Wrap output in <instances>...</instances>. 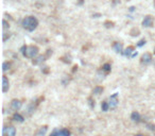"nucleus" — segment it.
Listing matches in <instances>:
<instances>
[{
    "label": "nucleus",
    "instance_id": "obj_1",
    "mask_svg": "<svg viewBox=\"0 0 155 136\" xmlns=\"http://www.w3.org/2000/svg\"><path fill=\"white\" fill-rule=\"evenodd\" d=\"M21 26H23V29H26L27 31H34L38 26V20L36 17L34 16H27L24 17L21 21Z\"/></svg>",
    "mask_w": 155,
    "mask_h": 136
},
{
    "label": "nucleus",
    "instance_id": "obj_2",
    "mask_svg": "<svg viewBox=\"0 0 155 136\" xmlns=\"http://www.w3.org/2000/svg\"><path fill=\"white\" fill-rule=\"evenodd\" d=\"M38 51H39V49H38L37 46H33V45H32V46L27 47L26 51L23 53V55L24 56V58L34 59V58H36V56L38 55Z\"/></svg>",
    "mask_w": 155,
    "mask_h": 136
},
{
    "label": "nucleus",
    "instance_id": "obj_3",
    "mask_svg": "<svg viewBox=\"0 0 155 136\" xmlns=\"http://www.w3.org/2000/svg\"><path fill=\"white\" fill-rule=\"evenodd\" d=\"M118 93H115L114 95H112L109 99V108H112V110H114V108H116L118 106V103H119V101H118Z\"/></svg>",
    "mask_w": 155,
    "mask_h": 136
},
{
    "label": "nucleus",
    "instance_id": "obj_4",
    "mask_svg": "<svg viewBox=\"0 0 155 136\" xmlns=\"http://www.w3.org/2000/svg\"><path fill=\"white\" fill-rule=\"evenodd\" d=\"M151 62H152V54L149 52L144 53L141 55V58H140V63L142 65H149Z\"/></svg>",
    "mask_w": 155,
    "mask_h": 136
},
{
    "label": "nucleus",
    "instance_id": "obj_5",
    "mask_svg": "<svg viewBox=\"0 0 155 136\" xmlns=\"http://www.w3.org/2000/svg\"><path fill=\"white\" fill-rule=\"evenodd\" d=\"M2 134L6 136H15L16 135V129L14 127H4L2 130Z\"/></svg>",
    "mask_w": 155,
    "mask_h": 136
},
{
    "label": "nucleus",
    "instance_id": "obj_6",
    "mask_svg": "<svg viewBox=\"0 0 155 136\" xmlns=\"http://www.w3.org/2000/svg\"><path fill=\"white\" fill-rule=\"evenodd\" d=\"M153 18H152L151 15H147L144 17L142 19V26L144 28H150V27H153Z\"/></svg>",
    "mask_w": 155,
    "mask_h": 136
},
{
    "label": "nucleus",
    "instance_id": "obj_7",
    "mask_svg": "<svg viewBox=\"0 0 155 136\" xmlns=\"http://www.w3.org/2000/svg\"><path fill=\"white\" fill-rule=\"evenodd\" d=\"M21 106H23V102H21L20 100H17V99H14V100H12V102H11V108L13 111L17 112L18 110H20Z\"/></svg>",
    "mask_w": 155,
    "mask_h": 136
},
{
    "label": "nucleus",
    "instance_id": "obj_8",
    "mask_svg": "<svg viewBox=\"0 0 155 136\" xmlns=\"http://www.w3.org/2000/svg\"><path fill=\"white\" fill-rule=\"evenodd\" d=\"M113 49L116 53H122L123 52V45H122V43H119V41H114Z\"/></svg>",
    "mask_w": 155,
    "mask_h": 136
},
{
    "label": "nucleus",
    "instance_id": "obj_9",
    "mask_svg": "<svg viewBox=\"0 0 155 136\" xmlns=\"http://www.w3.org/2000/svg\"><path fill=\"white\" fill-rule=\"evenodd\" d=\"M10 88V82H9V79L6 78V76L2 77V91L3 93H6Z\"/></svg>",
    "mask_w": 155,
    "mask_h": 136
},
{
    "label": "nucleus",
    "instance_id": "obj_10",
    "mask_svg": "<svg viewBox=\"0 0 155 136\" xmlns=\"http://www.w3.org/2000/svg\"><path fill=\"white\" fill-rule=\"evenodd\" d=\"M46 58H47L46 55H37L32 61V64H33V65H39V64L44 63V62L46 61Z\"/></svg>",
    "mask_w": 155,
    "mask_h": 136
},
{
    "label": "nucleus",
    "instance_id": "obj_11",
    "mask_svg": "<svg viewBox=\"0 0 155 136\" xmlns=\"http://www.w3.org/2000/svg\"><path fill=\"white\" fill-rule=\"evenodd\" d=\"M134 52H135V48H134V47H133V46H129V47H127V48L123 51V52H122V54H123V55H125V56H127V58L131 59L132 54L134 53Z\"/></svg>",
    "mask_w": 155,
    "mask_h": 136
},
{
    "label": "nucleus",
    "instance_id": "obj_12",
    "mask_svg": "<svg viewBox=\"0 0 155 136\" xmlns=\"http://www.w3.org/2000/svg\"><path fill=\"white\" fill-rule=\"evenodd\" d=\"M131 119L132 121H134V122H140V120H141V116H140V114L138 112H133L131 114Z\"/></svg>",
    "mask_w": 155,
    "mask_h": 136
},
{
    "label": "nucleus",
    "instance_id": "obj_13",
    "mask_svg": "<svg viewBox=\"0 0 155 136\" xmlns=\"http://www.w3.org/2000/svg\"><path fill=\"white\" fill-rule=\"evenodd\" d=\"M47 130H48V127H47V125L40 127L37 130V132L35 133V136H45L46 133H47Z\"/></svg>",
    "mask_w": 155,
    "mask_h": 136
},
{
    "label": "nucleus",
    "instance_id": "obj_14",
    "mask_svg": "<svg viewBox=\"0 0 155 136\" xmlns=\"http://www.w3.org/2000/svg\"><path fill=\"white\" fill-rule=\"evenodd\" d=\"M12 118H13V120L17 121V122H23V121H24L23 116H21L20 114H18V113H15V114H14Z\"/></svg>",
    "mask_w": 155,
    "mask_h": 136
},
{
    "label": "nucleus",
    "instance_id": "obj_15",
    "mask_svg": "<svg viewBox=\"0 0 155 136\" xmlns=\"http://www.w3.org/2000/svg\"><path fill=\"white\" fill-rule=\"evenodd\" d=\"M103 90H104V88H103L102 86H96L92 90V94L93 95H100V94L103 93Z\"/></svg>",
    "mask_w": 155,
    "mask_h": 136
},
{
    "label": "nucleus",
    "instance_id": "obj_16",
    "mask_svg": "<svg viewBox=\"0 0 155 136\" xmlns=\"http://www.w3.org/2000/svg\"><path fill=\"white\" fill-rule=\"evenodd\" d=\"M58 133H60V136H70L71 135L70 131L68 129H62V130L58 131Z\"/></svg>",
    "mask_w": 155,
    "mask_h": 136
},
{
    "label": "nucleus",
    "instance_id": "obj_17",
    "mask_svg": "<svg viewBox=\"0 0 155 136\" xmlns=\"http://www.w3.org/2000/svg\"><path fill=\"white\" fill-rule=\"evenodd\" d=\"M110 69H112V66H110V64H109V63H105L104 65L102 66V71H104L106 75L110 71Z\"/></svg>",
    "mask_w": 155,
    "mask_h": 136
},
{
    "label": "nucleus",
    "instance_id": "obj_18",
    "mask_svg": "<svg viewBox=\"0 0 155 136\" xmlns=\"http://www.w3.org/2000/svg\"><path fill=\"white\" fill-rule=\"evenodd\" d=\"M101 108H102L103 112H107L109 110V104L107 101H103L102 104H101Z\"/></svg>",
    "mask_w": 155,
    "mask_h": 136
},
{
    "label": "nucleus",
    "instance_id": "obj_19",
    "mask_svg": "<svg viewBox=\"0 0 155 136\" xmlns=\"http://www.w3.org/2000/svg\"><path fill=\"white\" fill-rule=\"evenodd\" d=\"M130 34H131V36H133V37H135V36H138L140 34V31L139 29L137 28H133L131 31H130Z\"/></svg>",
    "mask_w": 155,
    "mask_h": 136
},
{
    "label": "nucleus",
    "instance_id": "obj_20",
    "mask_svg": "<svg viewBox=\"0 0 155 136\" xmlns=\"http://www.w3.org/2000/svg\"><path fill=\"white\" fill-rule=\"evenodd\" d=\"M10 68H11V63H10V62H4V63L2 64V70H3V72H6Z\"/></svg>",
    "mask_w": 155,
    "mask_h": 136
},
{
    "label": "nucleus",
    "instance_id": "obj_21",
    "mask_svg": "<svg viewBox=\"0 0 155 136\" xmlns=\"http://www.w3.org/2000/svg\"><path fill=\"white\" fill-rule=\"evenodd\" d=\"M114 23H113V21H110V20H106L104 23V27L105 28H107V29H110V28H113V27H114Z\"/></svg>",
    "mask_w": 155,
    "mask_h": 136
},
{
    "label": "nucleus",
    "instance_id": "obj_22",
    "mask_svg": "<svg viewBox=\"0 0 155 136\" xmlns=\"http://www.w3.org/2000/svg\"><path fill=\"white\" fill-rule=\"evenodd\" d=\"M146 43H147V41H146L144 38L140 39L138 43H137V47H142V46H144V45H146Z\"/></svg>",
    "mask_w": 155,
    "mask_h": 136
},
{
    "label": "nucleus",
    "instance_id": "obj_23",
    "mask_svg": "<svg viewBox=\"0 0 155 136\" xmlns=\"http://www.w3.org/2000/svg\"><path fill=\"white\" fill-rule=\"evenodd\" d=\"M2 24H3V29H4V30H6V29H9V28H10V24L6 20V19H3V20H2Z\"/></svg>",
    "mask_w": 155,
    "mask_h": 136
},
{
    "label": "nucleus",
    "instance_id": "obj_24",
    "mask_svg": "<svg viewBox=\"0 0 155 136\" xmlns=\"http://www.w3.org/2000/svg\"><path fill=\"white\" fill-rule=\"evenodd\" d=\"M10 36H11V33H6V32H4L3 33V41H6V39H8V37L10 38Z\"/></svg>",
    "mask_w": 155,
    "mask_h": 136
},
{
    "label": "nucleus",
    "instance_id": "obj_25",
    "mask_svg": "<svg viewBox=\"0 0 155 136\" xmlns=\"http://www.w3.org/2000/svg\"><path fill=\"white\" fill-rule=\"evenodd\" d=\"M58 131H60V130H56V129H55V130L53 131L52 133H51L50 136H60V133H58Z\"/></svg>",
    "mask_w": 155,
    "mask_h": 136
},
{
    "label": "nucleus",
    "instance_id": "obj_26",
    "mask_svg": "<svg viewBox=\"0 0 155 136\" xmlns=\"http://www.w3.org/2000/svg\"><path fill=\"white\" fill-rule=\"evenodd\" d=\"M88 101H89V104H90V106H92V107H95V101H93L92 98H89V99H88Z\"/></svg>",
    "mask_w": 155,
    "mask_h": 136
},
{
    "label": "nucleus",
    "instance_id": "obj_27",
    "mask_svg": "<svg viewBox=\"0 0 155 136\" xmlns=\"http://www.w3.org/2000/svg\"><path fill=\"white\" fill-rule=\"evenodd\" d=\"M52 50H50V49H49V50H47V53L45 54V55L47 56V58H49V56H50V55H52Z\"/></svg>",
    "mask_w": 155,
    "mask_h": 136
},
{
    "label": "nucleus",
    "instance_id": "obj_28",
    "mask_svg": "<svg viewBox=\"0 0 155 136\" xmlns=\"http://www.w3.org/2000/svg\"><path fill=\"white\" fill-rule=\"evenodd\" d=\"M147 127L149 128L150 130H152V131H155V124H148Z\"/></svg>",
    "mask_w": 155,
    "mask_h": 136
},
{
    "label": "nucleus",
    "instance_id": "obj_29",
    "mask_svg": "<svg viewBox=\"0 0 155 136\" xmlns=\"http://www.w3.org/2000/svg\"><path fill=\"white\" fill-rule=\"evenodd\" d=\"M43 71L44 73H48L49 72V69H48V67H45V69H44V70H41Z\"/></svg>",
    "mask_w": 155,
    "mask_h": 136
},
{
    "label": "nucleus",
    "instance_id": "obj_30",
    "mask_svg": "<svg viewBox=\"0 0 155 136\" xmlns=\"http://www.w3.org/2000/svg\"><path fill=\"white\" fill-rule=\"evenodd\" d=\"M100 16H101V14H93L92 15L93 18H98V17H100Z\"/></svg>",
    "mask_w": 155,
    "mask_h": 136
},
{
    "label": "nucleus",
    "instance_id": "obj_31",
    "mask_svg": "<svg viewBox=\"0 0 155 136\" xmlns=\"http://www.w3.org/2000/svg\"><path fill=\"white\" fill-rule=\"evenodd\" d=\"M137 55V51H135V52L134 53H133L132 54V56H131V59H133V58H135V56H136Z\"/></svg>",
    "mask_w": 155,
    "mask_h": 136
},
{
    "label": "nucleus",
    "instance_id": "obj_32",
    "mask_svg": "<svg viewBox=\"0 0 155 136\" xmlns=\"http://www.w3.org/2000/svg\"><path fill=\"white\" fill-rule=\"evenodd\" d=\"M83 3H84V0H80V1L78 2V4H79V6H81V4H83Z\"/></svg>",
    "mask_w": 155,
    "mask_h": 136
},
{
    "label": "nucleus",
    "instance_id": "obj_33",
    "mask_svg": "<svg viewBox=\"0 0 155 136\" xmlns=\"http://www.w3.org/2000/svg\"><path fill=\"white\" fill-rule=\"evenodd\" d=\"M135 11V6H131L130 8V12H134Z\"/></svg>",
    "mask_w": 155,
    "mask_h": 136
},
{
    "label": "nucleus",
    "instance_id": "obj_34",
    "mask_svg": "<svg viewBox=\"0 0 155 136\" xmlns=\"http://www.w3.org/2000/svg\"><path fill=\"white\" fill-rule=\"evenodd\" d=\"M77 69H78V66H75V67H73V70H72V71H73V72H75V71L77 70Z\"/></svg>",
    "mask_w": 155,
    "mask_h": 136
},
{
    "label": "nucleus",
    "instance_id": "obj_35",
    "mask_svg": "<svg viewBox=\"0 0 155 136\" xmlns=\"http://www.w3.org/2000/svg\"><path fill=\"white\" fill-rule=\"evenodd\" d=\"M135 136H144L142 134H137V135H135Z\"/></svg>",
    "mask_w": 155,
    "mask_h": 136
},
{
    "label": "nucleus",
    "instance_id": "obj_36",
    "mask_svg": "<svg viewBox=\"0 0 155 136\" xmlns=\"http://www.w3.org/2000/svg\"><path fill=\"white\" fill-rule=\"evenodd\" d=\"M154 6H155V0H154Z\"/></svg>",
    "mask_w": 155,
    "mask_h": 136
},
{
    "label": "nucleus",
    "instance_id": "obj_37",
    "mask_svg": "<svg viewBox=\"0 0 155 136\" xmlns=\"http://www.w3.org/2000/svg\"><path fill=\"white\" fill-rule=\"evenodd\" d=\"M2 136H6V135H3V134H2Z\"/></svg>",
    "mask_w": 155,
    "mask_h": 136
},
{
    "label": "nucleus",
    "instance_id": "obj_38",
    "mask_svg": "<svg viewBox=\"0 0 155 136\" xmlns=\"http://www.w3.org/2000/svg\"><path fill=\"white\" fill-rule=\"evenodd\" d=\"M154 54H155V50H154Z\"/></svg>",
    "mask_w": 155,
    "mask_h": 136
}]
</instances>
